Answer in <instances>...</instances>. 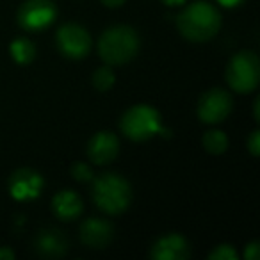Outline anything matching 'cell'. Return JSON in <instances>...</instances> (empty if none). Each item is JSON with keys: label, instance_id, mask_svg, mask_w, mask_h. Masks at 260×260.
Here are the masks:
<instances>
[{"label": "cell", "instance_id": "cell-1", "mask_svg": "<svg viewBox=\"0 0 260 260\" xmlns=\"http://www.w3.org/2000/svg\"><path fill=\"white\" fill-rule=\"evenodd\" d=\"M177 27L185 40L202 43L212 40L219 32L221 15L209 2H194L182 9L177 16Z\"/></svg>", "mask_w": 260, "mask_h": 260}, {"label": "cell", "instance_id": "cell-2", "mask_svg": "<svg viewBox=\"0 0 260 260\" xmlns=\"http://www.w3.org/2000/svg\"><path fill=\"white\" fill-rule=\"evenodd\" d=\"M139 50V36L132 27L116 25L107 29L98 40V55L109 66L130 62Z\"/></svg>", "mask_w": 260, "mask_h": 260}, {"label": "cell", "instance_id": "cell-3", "mask_svg": "<svg viewBox=\"0 0 260 260\" xmlns=\"http://www.w3.org/2000/svg\"><path fill=\"white\" fill-rule=\"evenodd\" d=\"M93 200L100 210L109 216H118L132 202V187L118 173H104L93 184Z\"/></svg>", "mask_w": 260, "mask_h": 260}, {"label": "cell", "instance_id": "cell-4", "mask_svg": "<svg viewBox=\"0 0 260 260\" xmlns=\"http://www.w3.org/2000/svg\"><path fill=\"white\" fill-rule=\"evenodd\" d=\"M121 132L132 141H146L162 132L160 125V114L152 105L139 104L130 107L125 114L121 116Z\"/></svg>", "mask_w": 260, "mask_h": 260}, {"label": "cell", "instance_id": "cell-5", "mask_svg": "<svg viewBox=\"0 0 260 260\" xmlns=\"http://www.w3.org/2000/svg\"><path fill=\"white\" fill-rule=\"evenodd\" d=\"M260 80V62L256 54L242 50L230 59L226 66V82L235 93H251Z\"/></svg>", "mask_w": 260, "mask_h": 260}, {"label": "cell", "instance_id": "cell-6", "mask_svg": "<svg viewBox=\"0 0 260 260\" xmlns=\"http://www.w3.org/2000/svg\"><path fill=\"white\" fill-rule=\"evenodd\" d=\"M57 18V6L52 0H25L18 9V25L29 32H41Z\"/></svg>", "mask_w": 260, "mask_h": 260}, {"label": "cell", "instance_id": "cell-7", "mask_svg": "<svg viewBox=\"0 0 260 260\" xmlns=\"http://www.w3.org/2000/svg\"><path fill=\"white\" fill-rule=\"evenodd\" d=\"M55 43L57 48L64 57L79 61L84 59L91 50V36L84 27L77 25V23H64L61 29L57 30L55 36Z\"/></svg>", "mask_w": 260, "mask_h": 260}, {"label": "cell", "instance_id": "cell-8", "mask_svg": "<svg viewBox=\"0 0 260 260\" xmlns=\"http://www.w3.org/2000/svg\"><path fill=\"white\" fill-rule=\"evenodd\" d=\"M232 107H234V102H232L230 93L221 89V87H212L200 96L198 118L203 123L216 125V123L224 121L230 116Z\"/></svg>", "mask_w": 260, "mask_h": 260}, {"label": "cell", "instance_id": "cell-9", "mask_svg": "<svg viewBox=\"0 0 260 260\" xmlns=\"http://www.w3.org/2000/svg\"><path fill=\"white\" fill-rule=\"evenodd\" d=\"M41 191H43V177L29 168L16 170L9 178V192L18 202L36 200Z\"/></svg>", "mask_w": 260, "mask_h": 260}, {"label": "cell", "instance_id": "cell-10", "mask_svg": "<svg viewBox=\"0 0 260 260\" xmlns=\"http://www.w3.org/2000/svg\"><path fill=\"white\" fill-rule=\"evenodd\" d=\"M114 239V226L107 219L89 217L80 224V241L91 249H104Z\"/></svg>", "mask_w": 260, "mask_h": 260}, {"label": "cell", "instance_id": "cell-11", "mask_svg": "<svg viewBox=\"0 0 260 260\" xmlns=\"http://www.w3.org/2000/svg\"><path fill=\"white\" fill-rule=\"evenodd\" d=\"M119 153V139L114 132L102 130L87 143V155L94 164H111Z\"/></svg>", "mask_w": 260, "mask_h": 260}, {"label": "cell", "instance_id": "cell-12", "mask_svg": "<svg viewBox=\"0 0 260 260\" xmlns=\"http://www.w3.org/2000/svg\"><path fill=\"white\" fill-rule=\"evenodd\" d=\"M150 255L153 260H185L191 255V248L185 237L178 234H166L153 242Z\"/></svg>", "mask_w": 260, "mask_h": 260}, {"label": "cell", "instance_id": "cell-13", "mask_svg": "<svg viewBox=\"0 0 260 260\" xmlns=\"http://www.w3.org/2000/svg\"><path fill=\"white\" fill-rule=\"evenodd\" d=\"M34 249L43 258H59L68 251V241L59 230L48 228V230H41L36 235Z\"/></svg>", "mask_w": 260, "mask_h": 260}, {"label": "cell", "instance_id": "cell-14", "mask_svg": "<svg viewBox=\"0 0 260 260\" xmlns=\"http://www.w3.org/2000/svg\"><path fill=\"white\" fill-rule=\"evenodd\" d=\"M52 210H54V214L61 221H72L77 219L82 214L84 205L77 192L66 189V191H61L54 196V200H52Z\"/></svg>", "mask_w": 260, "mask_h": 260}, {"label": "cell", "instance_id": "cell-15", "mask_svg": "<svg viewBox=\"0 0 260 260\" xmlns=\"http://www.w3.org/2000/svg\"><path fill=\"white\" fill-rule=\"evenodd\" d=\"M9 50H11V57L18 64H30L34 61V57H36V48H34L32 41H29L27 38L15 40Z\"/></svg>", "mask_w": 260, "mask_h": 260}, {"label": "cell", "instance_id": "cell-16", "mask_svg": "<svg viewBox=\"0 0 260 260\" xmlns=\"http://www.w3.org/2000/svg\"><path fill=\"white\" fill-rule=\"evenodd\" d=\"M202 145L212 155H221L228 148V138L221 130H207L202 138Z\"/></svg>", "mask_w": 260, "mask_h": 260}, {"label": "cell", "instance_id": "cell-17", "mask_svg": "<svg viewBox=\"0 0 260 260\" xmlns=\"http://www.w3.org/2000/svg\"><path fill=\"white\" fill-rule=\"evenodd\" d=\"M114 72L111 70V66H102L94 72L93 75V86L96 91H109L112 86H114Z\"/></svg>", "mask_w": 260, "mask_h": 260}, {"label": "cell", "instance_id": "cell-18", "mask_svg": "<svg viewBox=\"0 0 260 260\" xmlns=\"http://www.w3.org/2000/svg\"><path fill=\"white\" fill-rule=\"evenodd\" d=\"M209 260H237V251L230 244H219L209 253Z\"/></svg>", "mask_w": 260, "mask_h": 260}, {"label": "cell", "instance_id": "cell-19", "mask_svg": "<svg viewBox=\"0 0 260 260\" xmlns=\"http://www.w3.org/2000/svg\"><path fill=\"white\" fill-rule=\"evenodd\" d=\"M72 177L79 182H89L93 178V170L89 168V164L77 162L72 166Z\"/></svg>", "mask_w": 260, "mask_h": 260}, {"label": "cell", "instance_id": "cell-20", "mask_svg": "<svg viewBox=\"0 0 260 260\" xmlns=\"http://www.w3.org/2000/svg\"><path fill=\"white\" fill-rule=\"evenodd\" d=\"M248 150L253 157L260 155V130H253L248 138Z\"/></svg>", "mask_w": 260, "mask_h": 260}, {"label": "cell", "instance_id": "cell-21", "mask_svg": "<svg viewBox=\"0 0 260 260\" xmlns=\"http://www.w3.org/2000/svg\"><path fill=\"white\" fill-rule=\"evenodd\" d=\"M258 255H260V244L256 241L249 242V244L244 248V258L246 260H258Z\"/></svg>", "mask_w": 260, "mask_h": 260}, {"label": "cell", "instance_id": "cell-22", "mask_svg": "<svg viewBox=\"0 0 260 260\" xmlns=\"http://www.w3.org/2000/svg\"><path fill=\"white\" fill-rule=\"evenodd\" d=\"M15 258V253L9 248H0V260H13Z\"/></svg>", "mask_w": 260, "mask_h": 260}, {"label": "cell", "instance_id": "cell-23", "mask_svg": "<svg viewBox=\"0 0 260 260\" xmlns=\"http://www.w3.org/2000/svg\"><path fill=\"white\" fill-rule=\"evenodd\" d=\"M107 8H119V6L125 4V0H102Z\"/></svg>", "mask_w": 260, "mask_h": 260}, {"label": "cell", "instance_id": "cell-24", "mask_svg": "<svg viewBox=\"0 0 260 260\" xmlns=\"http://www.w3.org/2000/svg\"><path fill=\"white\" fill-rule=\"evenodd\" d=\"M221 6H224V8H235V6H239L242 2V0H217Z\"/></svg>", "mask_w": 260, "mask_h": 260}, {"label": "cell", "instance_id": "cell-25", "mask_svg": "<svg viewBox=\"0 0 260 260\" xmlns=\"http://www.w3.org/2000/svg\"><path fill=\"white\" fill-rule=\"evenodd\" d=\"M162 2L166 6H171V8H173V6H184L187 0H162Z\"/></svg>", "mask_w": 260, "mask_h": 260}, {"label": "cell", "instance_id": "cell-26", "mask_svg": "<svg viewBox=\"0 0 260 260\" xmlns=\"http://www.w3.org/2000/svg\"><path fill=\"white\" fill-rule=\"evenodd\" d=\"M258 107H260V98H256V100H255V105H253V116H255V121H258V119H260Z\"/></svg>", "mask_w": 260, "mask_h": 260}]
</instances>
